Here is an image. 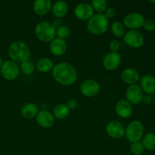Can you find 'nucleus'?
I'll use <instances>...</instances> for the list:
<instances>
[{
	"instance_id": "nucleus-1",
	"label": "nucleus",
	"mask_w": 155,
	"mask_h": 155,
	"mask_svg": "<svg viewBox=\"0 0 155 155\" xmlns=\"http://www.w3.org/2000/svg\"><path fill=\"white\" fill-rule=\"evenodd\" d=\"M51 74L53 79L63 86H71L77 79V72L74 67L67 62H61L54 65Z\"/></svg>"
},
{
	"instance_id": "nucleus-2",
	"label": "nucleus",
	"mask_w": 155,
	"mask_h": 155,
	"mask_svg": "<svg viewBox=\"0 0 155 155\" xmlns=\"http://www.w3.org/2000/svg\"><path fill=\"white\" fill-rule=\"evenodd\" d=\"M8 56L15 63H22L29 60L30 51L29 46L23 41L17 40L12 42L8 48Z\"/></svg>"
},
{
	"instance_id": "nucleus-3",
	"label": "nucleus",
	"mask_w": 155,
	"mask_h": 155,
	"mask_svg": "<svg viewBox=\"0 0 155 155\" xmlns=\"http://www.w3.org/2000/svg\"><path fill=\"white\" fill-rule=\"evenodd\" d=\"M108 26V19L103 14H96L88 21L86 29L91 34L99 36L107 31Z\"/></svg>"
},
{
	"instance_id": "nucleus-4",
	"label": "nucleus",
	"mask_w": 155,
	"mask_h": 155,
	"mask_svg": "<svg viewBox=\"0 0 155 155\" xmlns=\"http://www.w3.org/2000/svg\"><path fill=\"white\" fill-rule=\"evenodd\" d=\"M35 34L41 42H50L55 39L56 29L51 23L41 21L35 27Z\"/></svg>"
},
{
	"instance_id": "nucleus-5",
	"label": "nucleus",
	"mask_w": 155,
	"mask_h": 155,
	"mask_svg": "<svg viewBox=\"0 0 155 155\" xmlns=\"http://www.w3.org/2000/svg\"><path fill=\"white\" fill-rule=\"evenodd\" d=\"M144 126L140 121L133 120L127 125L125 130V136L129 142H139L144 136Z\"/></svg>"
},
{
	"instance_id": "nucleus-6",
	"label": "nucleus",
	"mask_w": 155,
	"mask_h": 155,
	"mask_svg": "<svg viewBox=\"0 0 155 155\" xmlns=\"http://www.w3.org/2000/svg\"><path fill=\"white\" fill-rule=\"evenodd\" d=\"M0 72L5 80L8 81H12L18 77L20 73V68L17 63L8 60L3 62L0 68Z\"/></svg>"
},
{
	"instance_id": "nucleus-7",
	"label": "nucleus",
	"mask_w": 155,
	"mask_h": 155,
	"mask_svg": "<svg viewBox=\"0 0 155 155\" xmlns=\"http://www.w3.org/2000/svg\"><path fill=\"white\" fill-rule=\"evenodd\" d=\"M144 22L145 18L142 14L139 12H132L124 17L123 24L130 30H136L143 27Z\"/></svg>"
},
{
	"instance_id": "nucleus-8",
	"label": "nucleus",
	"mask_w": 155,
	"mask_h": 155,
	"mask_svg": "<svg viewBox=\"0 0 155 155\" xmlns=\"http://www.w3.org/2000/svg\"><path fill=\"white\" fill-rule=\"evenodd\" d=\"M124 41L129 47L138 48L145 43V39L140 32L137 30H129L124 36Z\"/></svg>"
},
{
	"instance_id": "nucleus-9",
	"label": "nucleus",
	"mask_w": 155,
	"mask_h": 155,
	"mask_svg": "<svg viewBox=\"0 0 155 155\" xmlns=\"http://www.w3.org/2000/svg\"><path fill=\"white\" fill-rule=\"evenodd\" d=\"M100 85L93 79H87L80 85V92L86 97H94L98 94Z\"/></svg>"
},
{
	"instance_id": "nucleus-10",
	"label": "nucleus",
	"mask_w": 155,
	"mask_h": 155,
	"mask_svg": "<svg viewBox=\"0 0 155 155\" xmlns=\"http://www.w3.org/2000/svg\"><path fill=\"white\" fill-rule=\"evenodd\" d=\"M126 97H127V101L129 103L137 105L142 102L143 92L139 85H131L127 88L126 91Z\"/></svg>"
},
{
	"instance_id": "nucleus-11",
	"label": "nucleus",
	"mask_w": 155,
	"mask_h": 155,
	"mask_svg": "<svg viewBox=\"0 0 155 155\" xmlns=\"http://www.w3.org/2000/svg\"><path fill=\"white\" fill-rule=\"evenodd\" d=\"M94 10L92 5L87 2H82L74 8V15L80 21H89L93 16Z\"/></svg>"
},
{
	"instance_id": "nucleus-12",
	"label": "nucleus",
	"mask_w": 155,
	"mask_h": 155,
	"mask_svg": "<svg viewBox=\"0 0 155 155\" xmlns=\"http://www.w3.org/2000/svg\"><path fill=\"white\" fill-rule=\"evenodd\" d=\"M125 127L118 121H110L106 127V133L114 139H120L125 136Z\"/></svg>"
},
{
	"instance_id": "nucleus-13",
	"label": "nucleus",
	"mask_w": 155,
	"mask_h": 155,
	"mask_svg": "<svg viewBox=\"0 0 155 155\" xmlns=\"http://www.w3.org/2000/svg\"><path fill=\"white\" fill-rule=\"evenodd\" d=\"M121 64V56L118 52H111L106 54L103 59V66L107 71H114Z\"/></svg>"
},
{
	"instance_id": "nucleus-14",
	"label": "nucleus",
	"mask_w": 155,
	"mask_h": 155,
	"mask_svg": "<svg viewBox=\"0 0 155 155\" xmlns=\"http://www.w3.org/2000/svg\"><path fill=\"white\" fill-rule=\"evenodd\" d=\"M37 124L42 128H50L54 123V118L52 114L46 110H42L38 112L36 116Z\"/></svg>"
},
{
	"instance_id": "nucleus-15",
	"label": "nucleus",
	"mask_w": 155,
	"mask_h": 155,
	"mask_svg": "<svg viewBox=\"0 0 155 155\" xmlns=\"http://www.w3.org/2000/svg\"><path fill=\"white\" fill-rule=\"evenodd\" d=\"M115 111L118 117L123 119H127L132 115L133 107L127 100H120L115 105Z\"/></svg>"
},
{
	"instance_id": "nucleus-16",
	"label": "nucleus",
	"mask_w": 155,
	"mask_h": 155,
	"mask_svg": "<svg viewBox=\"0 0 155 155\" xmlns=\"http://www.w3.org/2000/svg\"><path fill=\"white\" fill-rule=\"evenodd\" d=\"M68 45L65 40L59 38L53 39L49 44V50L54 56H62L67 51Z\"/></svg>"
},
{
	"instance_id": "nucleus-17",
	"label": "nucleus",
	"mask_w": 155,
	"mask_h": 155,
	"mask_svg": "<svg viewBox=\"0 0 155 155\" xmlns=\"http://www.w3.org/2000/svg\"><path fill=\"white\" fill-rule=\"evenodd\" d=\"M121 79L124 83L131 86V85L136 84V83L139 81L140 79V74L137 70L133 68H127L121 73Z\"/></svg>"
},
{
	"instance_id": "nucleus-18",
	"label": "nucleus",
	"mask_w": 155,
	"mask_h": 155,
	"mask_svg": "<svg viewBox=\"0 0 155 155\" xmlns=\"http://www.w3.org/2000/svg\"><path fill=\"white\" fill-rule=\"evenodd\" d=\"M141 89L147 95H155V77L145 75L141 79Z\"/></svg>"
},
{
	"instance_id": "nucleus-19",
	"label": "nucleus",
	"mask_w": 155,
	"mask_h": 155,
	"mask_svg": "<svg viewBox=\"0 0 155 155\" xmlns=\"http://www.w3.org/2000/svg\"><path fill=\"white\" fill-rule=\"evenodd\" d=\"M51 2L50 0H36L33 2V8L35 14L38 15H45L51 10Z\"/></svg>"
},
{
	"instance_id": "nucleus-20",
	"label": "nucleus",
	"mask_w": 155,
	"mask_h": 155,
	"mask_svg": "<svg viewBox=\"0 0 155 155\" xmlns=\"http://www.w3.org/2000/svg\"><path fill=\"white\" fill-rule=\"evenodd\" d=\"M52 15L56 18H61L64 17L68 12V5L67 2L64 1H58L51 6Z\"/></svg>"
},
{
	"instance_id": "nucleus-21",
	"label": "nucleus",
	"mask_w": 155,
	"mask_h": 155,
	"mask_svg": "<svg viewBox=\"0 0 155 155\" xmlns=\"http://www.w3.org/2000/svg\"><path fill=\"white\" fill-rule=\"evenodd\" d=\"M38 107L33 103H27L22 107L21 114L23 117L26 119H33L38 114Z\"/></svg>"
},
{
	"instance_id": "nucleus-22",
	"label": "nucleus",
	"mask_w": 155,
	"mask_h": 155,
	"mask_svg": "<svg viewBox=\"0 0 155 155\" xmlns=\"http://www.w3.org/2000/svg\"><path fill=\"white\" fill-rule=\"evenodd\" d=\"M54 66V63L51 59L48 58H42L39 59L36 64V69L40 73L49 72L53 69Z\"/></svg>"
},
{
	"instance_id": "nucleus-23",
	"label": "nucleus",
	"mask_w": 155,
	"mask_h": 155,
	"mask_svg": "<svg viewBox=\"0 0 155 155\" xmlns=\"http://www.w3.org/2000/svg\"><path fill=\"white\" fill-rule=\"evenodd\" d=\"M70 109L64 103L57 104L53 110V116L58 120H63L69 115Z\"/></svg>"
},
{
	"instance_id": "nucleus-24",
	"label": "nucleus",
	"mask_w": 155,
	"mask_h": 155,
	"mask_svg": "<svg viewBox=\"0 0 155 155\" xmlns=\"http://www.w3.org/2000/svg\"><path fill=\"white\" fill-rule=\"evenodd\" d=\"M142 144L144 148L148 151H153L155 149V135L154 133H147L142 137Z\"/></svg>"
},
{
	"instance_id": "nucleus-25",
	"label": "nucleus",
	"mask_w": 155,
	"mask_h": 155,
	"mask_svg": "<svg viewBox=\"0 0 155 155\" xmlns=\"http://www.w3.org/2000/svg\"><path fill=\"white\" fill-rule=\"evenodd\" d=\"M110 30L112 33L117 38L124 37L125 35V27L123 24V23L120 21H115L110 26Z\"/></svg>"
},
{
	"instance_id": "nucleus-26",
	"label": "nucleus",
	"mask_w": 155,
	"mask_h": 155,
	"mask_svg": "<svg viewBox=\"0 0 155 155\" xmlns=\"http://www.w3.org/2000/svg\"><path fill=\"white\" fill-rule=\"evenodd\" d=\"M94 11L98 12V14H101L107 8V2L105 0H93L91 3Z\"/></svg>"
},
{
	"instance_id": "nucleus-27",
	"label": "nucleus",
	"mask_w": 155,
	"mask_h": 155,
	"mask_svg": "<svg viewBox=\"0 0 155 155\" xmlns=\"http://www.w3.org/2000/svg\"><path fill=\"white\" fill-rule=\"evenodd\" d=\"M21 71L25 75H31L33 74L35 71V65L30 60L25 61L22 62L21 64Z\"/></svg>"
},
{
	"instance_id": "nucleus-28",
	"label": "nucleus",
	"mask_w": 155,
	"mask_h": 155,
	"mask_svg": "<svg viewBox=\"0 0 155 155\" xmlns=\"http://www.w3.org/2000/svg\"><path fill=\"white\" fill-rule=\"evenodd\" d=\"M71 34V30L68 26L62 25L61 27L56 30V36L58 38L61 39L63 40L68 39Z\"/></svg>"
},
{
	"instance_id": "nucleus-29",
	"label": "nucleus",
	"mask_w": 155,
	"mask_h": 155,
	"mask_svg": "<svg viewBox=\"0 0 155 155\" xmlns=\"http://www.w3.org/2000/svg\"><path fill=\"white\" fill-rule=\"evenodd\" d=\"M130 151L134 155H142L144 153L145 148H144L142 142H136L132 143L131 146H130Z\"/></svg>"
},
{
	"instance_id": "nucleus-30",
	"label": "nucleus",
	"mask_w": 155,
	"mask_h": 155,
	"mask_svg": "<svg viewBox=\"0 0 155 155\" xmlns=\"http://www.w3.org/2000/svg\"><path fill=\"white\" fill-rule=\"evenodd\" d=\"M143 27L146 31L152 32L155 29V21L152 19L145 20V22L143 24Z\"/></svg>"
},
{
	"instance_id": "nucleus-31",
	"label": "nucleus",
	"mask_w": 155,
	"mask_h": 155,
	"mask_svg": "<svg viewBox=\"0 0 155 155\" xmlns=\"http://www.w3.org/2000/svg\"><path fill=\"white\" fill-rule=\"evenodd\" d=\"M109 48L111 52H118V51L120 49V43L116 39L111 40L109 43Z\"/></svg>"
},
{
	"instance_id": "nucleus-32",
	"label": "nucleus",
	"mask_w": 155,
	"mask_h": 155,
	"mask_svg": "<svg viewBox=\"0 0 155 155\" xmlns=\"http://www.w3.org/2000/svg\"><path fill=\"white\" fill-rule=\"evenodd\" d=\"M116 15V12H115V10L111 7L107 8L105 11H104V15L106 17V18L107 19H110V18H114Z\"/></svg>"
},
{
	"instance_id": "nucleus-33",
	"label": "nucleus",
	"mask_w": 155,
	"mask_h": 155,
	"mask_svg": "<svg viewBox=\"0 0 155 155\" xmlns=\"http://www.w3.org/2000/svg\"><path fill=\"white\" fill-rule=\"evenodd\" d=\"M66 104L68 107V108L71 110V109H75L77 107V105H78V102H77V100L71 99L68 101Z\"/></svg>"
},
{
	"instance_id": "nucleus-34",
	"label": "nucleus",
	"mask_w": 155,
	"mask_h": 155,
	"mask_svg": "<svg viewBox=\"0 0 155 155\" xmlns=\"http://www.w3.org/2000/svg\"><path fill=\"white\" fill-rule=\"evenodd\" d=\"M152 100H153V98H152V97H151V95L145 94V95H143V98H142V101L145 104H151V102L152 101Z\"/></svg>"
},
{
	"instance_id": "nucleus-35",
	"label": "nucleus",
	"mask_w": 155,
	"mask_h": 155,
	"mask_svg": "<svg viewBox=\"0 0 155 155\" xmlns=\"http://www.w3.org/2000/svg\"><path fill=\"white\" fill-rule=\"evenodd\" d=\"M51 24H52L53 27L57 30L58 28H59V27H61L62 26L61 19H60V18H56V19H54V21H53V22L51 23Z\"/></svg>"
},
{
	"instance_id": "nucleus-36",
	"label": "nucleus",
	"mask_w": 155,
	"mask_h": 155,
	"mask_svg": "<svg viewBox=\"0 0 155 155\" xmlns=\"http://www.w3.org/2000/svg\"><path fill=\"white\" fill-rule=\"evenodd\" d=\"M3 64V61H2V58L1 57H0V68H1V66Z\"/></svg>"
},
{
	"instance_id": "nucleus-37",
	"label": "nucleus",
	"mask_w": 155,
	"mask_h": 155,
	"mask_svg": "<svg viewBox=\"0 0 155 155\" xmlns=\"http://www.w3.org/2000/svg\"><path fill=\"white\" fill-rule=\"evenodd\" d=\"M153 101H154V104H155V95H154V98H153Z\"/></svg>"
},
{
	"instance_id": "nucleus-38",
	"label": "nucleus",
	"mask_w": 155,
	"mask_h": 155,
	"mask_svg": "<svg viewBox=\"0 0 155 155\" xmlns=\"http://www.w3.org/2000/svg\"><path fill=\"white\" fill-rule=\"evenodd\" d=\"M150 2H151V3H155V1H150Z\"/></svg>"
}]
</instances>
